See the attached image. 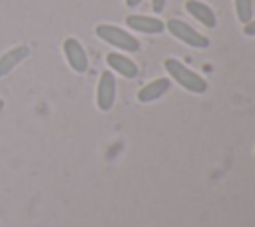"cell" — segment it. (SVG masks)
<instances>
[{
    "label": "cell",
    "instance_id": "3",
    "mask_svg": "<svg viewBox=\"0 0 255 227\" xmlns=\"http://www.w3.org/2000/svg\"><path fill=\"white\" fill-rule=\"evenodd\" d=\"M165 28L171 32V36H175L177 40H181L183 44H187V46H191V48H207V46H209V38H207V36L199 34L197 30H193L189 24H185V22L179 20V18L167 20Z\"/></svg>",
    "mask_w": 255,
    "mask_h": 227
},
{
    "label": "cell",
    "instance_id": "1",
    "mask_svg": "<svg viewBox=\"0 0 255 227\" xmlns=\"http://www.w3.org/2000/svg\"><path fill=\"white\" fill-rule=\"evenodd\" d=\"M163 66H165L167 74L175 80V84H179L183 90H187V92H191V94H205V92H207V82H205L199 74H195V72H191L187 66H183L179 60L167 58V60L163 62Z\"/></svg>",
    "mask_w": 255,
    "mask_h": 227
},
{
    "label": "cell",
    "instance_id": "4",
    "mask_svg": "<svg viewBox=\"0 0 255 227\" xmlns=\"http://www.w3.org/2000/svg\"><path fill=\"white\" fill-rule=\"evenodd\" d=\"M96 102H98V108L102 112H110L114 108V102H116V78H114V74L110 70L102 72V76H100Z\"/></svg>",
    "mask_w": 255,
    "mask_h": 227
},
{
    "label": "cell",
    "instance_id": "10",
    "mask_svg": "<svg viewBox=\"0 0 255 227\" xmlns=\"http://www.w3.org/2000/svg\"><path fill=\"white\" fill-rule=\"evenodd\" d=\"M185 10H187L195 20H199L203 26L215 28L217 20H215L213 10H211L207 4H203V2H199V0H187V2H185Z\"/></svg>",
    "mask_w": 255,
    "mask_h": 227
},
{
    "label": "cell",
    "instance_id": "13",
    "mask_svg": "<svg viewBox=\"0 0 255 227\" xmlns=\"http://www.w3.org/2000/svg\"><path fill=\"white\" fill-rule=\"evenodd\" d=\"M151 8H153L155 14L163 12V8H165V0H151Z\"/></svg>",
    "mask_w": 255,
    "mask_h": 227
},
{
    "label": "cell",
    "instance_id": "7",
    "mask_svg": "<svg viewBox=\"0 0 255 227\" xmlns=\"http://www.w3.org/2000/svg\"><path fill=\"white\" fill-rule=\"evenodd\" d=\"M106 62H108V66H110L114 72L122 74V76L128 78V80H133V78H137V74H139V68L135 66V62H131L128 56H122V54L112 52V54L106 56Z\"/></svg>",
    "mask_w": 255,
    "mask_h": 227
},
{
    "label": "cell",
    "instance_id": "11",
    "mask_svg": "<svg viewBox=\"0 0 255 227\" xmlns=\"http://www.w3.org/2000/svg\"><path fill=\"white\" fill-rule=\"evenodd\" d=\"M235 14L239 22L247 24L253 16V0H235Z\"/></svg>",
    "mask_w": 255,
    "mask_h": 227
},
{
    "label": "cell",
    "instance_id": "12",
    "mask_svg": "<svg viewBox=\"0 0 255 227\" xmlns=\"http://www.w3.org/2000/svg\"><path fill=\"white\" fill-rule=\"evenodd\" d=\"M243 34H245V36H255V20H249V22L243 26Z\"/></svg>",
    "mask_w": 255,
    "mask_h": 227
},
{
    "label": "cell",
    "instance_id": "5",
    "mask_svg": "<svg viewBox=\"0 0 255 227\" xmlns=\"http://www.w3.org/2000/svg\"><path fill=\"white\" fill-rule=\"evenodd\" d=\"M64 54H66V60L70 64V68L78 74H84L88 70V56H86V50L82 48V44L76 40V38H66L64 40Z\"/></svg>",
    "mask_w": 255,
    "mask_h": 227
},
{
    "label": "cell",
    "instance_id": "6",
    "mask_svg": "<svg viewBox=\"0 0 255 227\" xmlns=\"http://www.w3.org/2000/svg\"><path fill=\"white\" fill-rule=\"evenodd\" d=\"M126 24L135 30V32H143V34H161L165 30V24L157 18L151 16H141V14H129L126 18Z\"/></svg>",
    "mask_w": 255,
    "mask_h": 227
},
{
    "label": "cell",
    "instance_id": "8",
    "mask_svg": "<svg viewBox=\"0 0 255 227\" xmlns=\"http://www.w3.org/2000/svg\"><path fill=\"white\" fill-rule=\"evenodd\" d=\"M171 86V80L169 78H157V80H151L149 84H145L139 92H137V100L141 104H149V102H155L159 100Z\"/></svg>",
    "mask_w": 255,
    "mask_h": 227
},
{
    "label": "cell",
    "instance_id": "9",
    "mask_svg": "<svg viewBox=\"0 0 255 227\" xmlns=\"http://www.w3.org/2000/svg\"><path fill=\"white\" fill-rule=\"evenodd\" d=\"M30 56V48L28 46H16L12 50H8L6 54L0 56V78L10 74L20 62H24Z\"/></svg>",
    "mask_w": 255,
    "mask_h": 227
},
{
    "label": "cell",
    "instance_id": "2",
    "mask_svg": "<svg viewBox=\"0 0 255 227\" xmlns=\"http://www.w3.org/2000/svg\"><path fill=\"white\" fill-rule=\"evenodd\" d=\"M96 34L98 38H102L104 42H108L110 46H116L124 52H137L139 50V40L131 34H128L126 30L114 26V24H100L96 26Z\"/></svg>",
    "mask_w": 255,
    "mask_h": 227
},
{
    "label": "cell",
    "instance_id": "14",
    "mask_svg": "<svg viewBox=\"0 0 255 227\" xmlns=\"http://www.w3.org/2000/svg\"><path fill=\"white\" fill-rule=\"evenodd\" d=\"M143 0H126V6L128 8H135V6H139Z\"/></svg>",
    "mask_w": 255,
    "mask_h": 227
}]
</instances>
